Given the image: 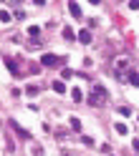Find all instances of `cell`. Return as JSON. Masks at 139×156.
I'll return each mask as SVG.
<instances>
[{
  "instance_id": "cell-4",
  "label": "cell",
  "mask_w": 139,
  "mask_h": 156,
  "mask_svg": "<svg viewBox=\"0 0 139 156\" xmlns=\"http://www.w3.org/2000/svg\"><path fill=\"white\" fill-rule=\"evenodd\" d=\"M68 10H71L73 18H81V5H78V3H73V0H71V3H68Z\"/></svg>"
},
{
  "instance_id": "cell-14",
  "label": "cell",
  "mask_w": 139,
  "mask_h": 156,
  "mask_svg": "<svg viewBox=\"0 0 139 156\" xmlns=\"http://www.w3.org/2000/svg\"><path fill=\"white\" fill-rule=\"evenodd\" d=\"M114 126H116V133H122V136L129 131V126H124V123H114Z\"/></svg>"
},
{
  "instance_id": "cell-3",
  "label": "cell",
  "mask_w": 139,
  "mask_h": 156,
  "mask_svg": "<svg viewBox=\"0 0 139 156\" xmlns=\"http://www.w3.org/2000/svg\"><path fill=\"white\" fill-rule=\"evenodd\" d=\"M58 63H61V58H58V55H53V53H46V55L41 58V66H46V68L58 66Z\"/></svg>"
},
{
  "instance_id": "cell-13",
  "label": "cell",
  "mask_w": 139,
  "mask_h": 156,
  "mask_svg": "<svg viewBox=\"0 0 139 156\" xmlns=\"http://www.w3.org/2000/svg\"><path fill=\"white\" fill-rule=\"evenodd\" d=\"M38 91H41L38 86H28V88H25V93H28V96H38Z\"/></svg>"
},
{
  "instance_id": "cell-7",
  "label": "cell",
  "mask_w": 139,
  "mask_h": 156,
  "mask_svg": "<svg viewBox=\"0 0 139 156\" xmlns=\"http://www.w3.org/2000/svg\"><path fill=\"white\" fill-rule=\"evenodd\" d=\"M10 126H13V129L18 131V136H23V139H31V133H28V131H23V129H21V126H18L15 121H10Z\"/></svg>"
},
{
  "instance_id": "cell-12",
  "label": "cell",
  "mask_w": 139,
  "mask_h": 156,
  "mask_svg": "<svg viewBox=\"0 0 139 156\" xmlns=\"http://www.w3.org/2000/svg\"><path fill=\"white\" fill-rule=\"evenodd\" d=\"M63 38H66V41H73V30H71V28H63Z\"/></svg>"
},
{
  "instance_id": "cell-5",
  "label": "cell",
  "mask_w": 139,
  "mask_h": 156,
  "mask_svg": "<svg viewBox=\"0 0 139 156\" xmlns=\"http://www.w3.org/2000/svg\"><path fill=\"white\" fill-rule=\"evenodd\" d=\"M78 41H81V43H91V33H88V30H81V33H78Z\"/></svg>"
},
{
  "instance_id": "cell-18",
  "label": "cell",
  "mask_w": 139,
  "mask_h": 156,
  "mask_svg": "<svg viewBox=\"0 0 139 156\" xmlns=\"http://www.w3.org/2000/svg\"><path fill=\"white\" fill-rule=\"evenodd\" d=\"M119 113H122V116H132V108H129V106H122V108H119Z\"/></svg>"
},
{
  "instance_id": "cell-2",
  "label": "cell",
  "mask_w": 139,
  "mask_h": 156,
  "mask_svg": "<svg viewBox=\"0 0 139 156\" xmlns=\"http://www.w3.org/2000/svg\"><path fill=\"white\" fill-rule=\"evenodd\" d=\"M109 101V93H106V88L104 86H91V91H88V96H86V103L88 106H104Z\"/></svg>"
},
{
  "instance_id": "cell-15",
  "label": "cell",
  "mask_w": 139,
  "mask_h": 156,
  "mask_svg": "<svg viewBox=\"0 0 139 156\" xmlns=\"http://www.w3.org/2000/svg\"><path fill=\"white\" fill-rule=\"evenodd\" d=\"M0 20H3V23H10V13H8V10H0Z\"/></svg>"
},
{
  "instance_id": "cell-19",
  "label": "cell",
  "mask_w": 139,
  "mask_h": 156,
  "mask_svg": "<svg viewBox=\"0 0 139 156\" xmlns=\"http://www.w3.org/2000/svg\"><path fill=\"white\" fill-rule=\"evenodd\" d=\"M129 8H132V10H139V0H129Z\"/></svg>"
},
{
  "instance_id": "cell-17",
  "label": "cell",
  "mask_w": 139,
  "mask_h": 156,
  "mask_svg": "<svg viewBox=\"0 0 139 156\" xmlns=\"http://www.w3.org/2000/svg\"><path fill=\"white\" fill-rule=\"evenodd\" d=\"M28 71L36 76V73H41V66H38V63H31V68H28Z\"/></svg>"
},
{
  "instance_id": "cell-6",
  "label": "cell",
  "mask_w": 139,
  "mask_h": 156,
  "mask_svg": "<svg viewBox=\"0 0 139 156\" xmlns=\"http://www.w3.org/2000/svg\"><path fill=\"white\" fill-rule=\"evenodd\" d=\"M5 63H8V68H10V73H13V76H21V68L15 66V61H10V58H8Z\"/></svg>"
},
{
  "instance_id": "cell-16",
  "label": "cell",
  "mask_w": 139,
  "mask_h": 156,
  "mask_svg": "<svg viewBox=\"0 0 139 156\" xmlns=\"http://www.w3.org/2000/svg\"><path fill=\"white\" fill-rule=\"evenodd\" d=\"M38 33H41V28H38V25H31V28H28V35H33V38H36Z\"/></svg>"
},
{
  "instance_id": "cell-1",
  "label": "cell",
  "mask_w": 139,
  "mask_h": 156,
  "mask_svg": "<svg viewBox=\"0 0 139 156\" xmlns=\"http://www.w3.org/2000/svg\"><path fill=\"white\" fill-rule=\"evenodd\" d=\"M111 71H114V76H116V81L126 83V81H129V73H132V68H129V58H126V55H119V58H114Z\"/></svg>"
},
{
  "instance_id": "cell-10",
  "label": "cell",
  "mask_w": 139,
  "mask_h": 156,
  "mask_svg": "<svg viewBox=\"0 0 139 156\" xmlns=\"http://www.w3.org/2000/svg\"><path fill=\"white\" fill-rule=\"evenodd\" d=\"M71 98H73L76 103H78V101H84V93H81V88H73V91H71Z\"/></svg>"
},
{
  "instance_id": "cell-20",
  "label": "cell",
  "mask_w": 139,
  "mask_h": 156,
  "mask_svg": "<svg viewBox=\"0 0 139 156\" xmlns=\"http://www.w3.org/2000/svg\"><path fill=\"white\" fill-rule=\"evenodd\" d=\"M132 146H134V151H139V139H134V144H132Z\"/></svg>"
},
{
  "instance_id": "cell-8",
  "label": "cell",
  "mask_w": 139,
  "mask_h": 156,
  "mask_svg": "<svg viewBox=\"0 0 139 156\" xmlns=\"http://www.w3.org/2000/svg\"><path fill=\"white\" fill-rule=\"evenodd\" d=\"M51 86H53V91H56V93H66V86H63V81H53Z\"/></svg>"
},
{
  "instance_id": "cell-9",
  "label": "cell",
  "mask_w": 139,
  "mask_h": 156,
  "mask_svg": "<svg viewBox=\"0 0 139 156\" xmlns=\"http://www.w3.org/2000/svg\"><path fill=\"white\" fill-rule=\"evenodd\" d=\"M68 123H71V129H73V131H81V121H78L76 116H71V119H68Z\"/></svg>"
},
{
  "instance_id": "cell-11",
  "label": "cell",
  "mask_w": 139,
  "mask_h": 156,
  "mask_svg": "<svg viewBox=\"0 0 139 156\" xmlns=\"http://www.w3.org/2000/svg\"><path fill=\"white\" fill-rule=\"evenodd\" d=\"M129 83H132V86H139V73H137V71L129 73Z\"/></svg>"
}]
</instances>
